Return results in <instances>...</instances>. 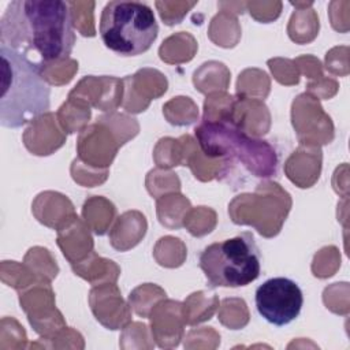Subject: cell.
<instances>
[{
    "mask_svg": "<svg viewBox=\"0 0 350 350\" xmlns=\"http://www.w3.org/2000/svg\"><path fill=\"white\" fill-rule=\"evenodd\" d=\"M0 31V44L27 56L34 52L44 63L68 57L75 44L70 3L60 0L11 1Z\"/></svg>",
    "mask_w": 350,
    "mask_h": 350,
    "instance_id": "obj_1",
    "label": "cell"
},
{
    "mask_svg": "<svg viewBox=\"0 0 350 350\" xmlns=\"http://www.w3.org/2000/svg\"><path fill=\"white\" fill-rule=\"evenodd\" d=\"M0 124L19 129L48 113L51 88L44 79L42 66L23 52L0 44Z\"/></svg>",
    "mask_w": 350,
    "mask_h": 350,
    "instance_id": "obj_2",
    "label": "cell"
},
{
    "mask_svg": "<svg viewBox=\"0 0 350 350\" xmlns=\"http://www.w3.org/2000/svg\"><path fill=\"white\" fill-rule=\"evenodd\" d=\"M98 31L109 51L120 56H137L152 46L159 26L148 4L116 0L103 8Z\"/></svg>",
    "mask_w": 350,
    "mask_h": 350,
    "instance_id": "obj_3",
    "label": "cell"
},
{
    "mask_svg": "<svg viewBox=\"0 0 350 350\" xmlns=\"http://www.w3.org/2000/svg\"><path fill=\"white\" fill-rule=\"evenodd\" d=\"M211 286L243 287L260 276V253L252 232L215 242L204 247L198 258Z\"/></svg>",
    "mask_w": 350,
    "mask_h": 350,
    "instance_id": "obj_4",
    "label": "cell"
},
{
    "mask_svg": "<svg viewBox=\"0 0 350 350\" xmlns=\"http://www.w3.org/2000/svg\"><path fill=\"white\" fill-rule=\"evenodd\" d=\"M194 131L204 154L208 157H237L256 176H267L257 164L261 160L276 167L273 149L265 141L247 138L237 126L211 123L204 119Z\"/></svg>",
    "mask_w": 350,
    "mask_h": 350,
    "instance_id": "obj_5",
    "label": "cell"
},
{
    "mask_svg": "<svg viewBox=\"0 0 350 350\" xmlns=\"http://www.w3.org/2000/svg\"><path fill=\"white\" fill-rule=\"evenodd\" d=\"M302 305V290L288 278H271L256 290L257 312L265 321L276 327L287 325L295 320Z\"/></svg>",
    "mask_w": 350,
    "mask_h": 350,
    "instance_id": "obj_6",
    "label": "cell"
}]
</instances>
